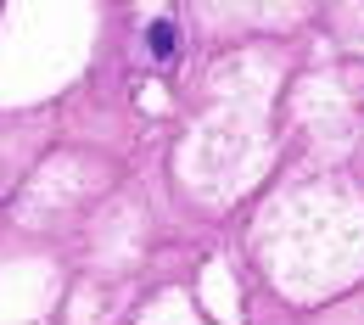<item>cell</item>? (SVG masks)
<instances>
[{"label": "cell", "mask_w": 364, "mask_h": 325, "mask_svg": "<svg viewBox=\"0 0 364 325\" xmlns=\"http://www.w3.org/2000/svg\"><path fill=\"white\" fill-rule=\"evenodd\" d=\"M146 46H151V56H157V62H174V50H180V28H174V23L163 17V23H151Z\"/></svg>", "instance_id": "obj_1"}]
</instances>
